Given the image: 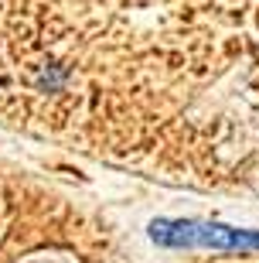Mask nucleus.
Wrapping results in <instances>:
<instances>
[{
  "mask_svg": "<svg viewBox=\"0 0 259 263\" xmlns=\"http://www.w3.org/2000/svg\"><path fill=\"white\" fill-rule=\"evenodd\" d=\"M164 246H215V250H259V233H242L211 222H154L150 229Z\"/></svg>",
  "mask_w": 259,
  "mask_h": 263,
  "instance_id": "f257e3e1",
  "label": "nucleus"
}]
</instances>
